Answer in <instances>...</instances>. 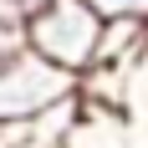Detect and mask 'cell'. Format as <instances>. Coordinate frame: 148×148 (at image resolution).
<instances>
[{"mask_svg":"<svg viewBox=\"0 0 148 148\" xmlns=\"http://www.w3.org/2000/svg\"><path fill=\"white\" fill-rule=\"evenodd\" d=\"M66 148H128V143H123V118H118V112H92V107H87Z\"/></svg>","mask_w":148,"mask_h":148,"instance_id":"cell-4","label":"cell"},{"mask_svg":"<svg viewBox=\"0 0 148 148\" xmlns=\"http://www.w3.org/2000/svg\"><path fill=\"white\" fill-rule=\"evenodd\" d=\"M77 92V77L46 61L36 46H21L0 56V118H36L41 107Z\"/></svg>","mask_w":148,"mask_h":148,"instance_id":"cell-2","label":"cell"},{"mask_svg":"<svg viewBox=\"0 0 148 148\" xmlns=\"http://www.w3.org/2000/svg\"><path fill=\"white\" fill-rule=\"evenodd\" d=\"M26 46H36L61 72L82 77L102 46V10L92 0H46L41 10L26 15Z\"/></svg>","mask_w":148,"mask_h":148,"instance_id":"cell-1","label":"cell"},{"mask_svg":"<svg viewBox=\"0 0 148 148\" xmlns=\"http://www.w3.org/2000/svg\"><path fill=\"white\" fill-rule=\"evenodd\" d=\"M97 10H102V21H112V15H143L148 21V0H92Z\"/></svg>","mask_w":148,"mask_h":148,"instance_id":"cell-6","label":"cell"},{"mask_svg":"<svg viewBox=\"0 0 148 148\" xmlns=\"http://www.w3.org/2000/svg\"><path fill=\"white\" fill-rule=\"evenodd\" d=\"M26 46V10L15 0H0V56H10Z\"/></svg>","mask_w":148,"mask_h":148,"instance_id":"cell-5","label":"cell"},{"mask_svg":"<svg viewBox=\"0 0 148 148\" xmlns=\"http://www.w3.org/2000/svg\"><path fill=\"white\" fill-rule=\"evenodd\" d=\"M148 56V21L143 15H112L102 21V46H97V61H112V66H138Z\"/></svg>","mask_w":148,"mask_h":148,"instance_id":"cell-3","label":"cell"},{"mask_svg":"<svg viewBox=\"0 0 148 148\" xmlns=\"http://www.w3.org/2000/svg\"><path fill=\"white\" fill-rule=\"evenodd\" d=\"M15 5H21V10H26V15H31V10H41L46 0H15Z\"/></svg>","mask_w":148,"mask_h":148,"instance_id":"cell-7","label":"cell"}]
</instances>
